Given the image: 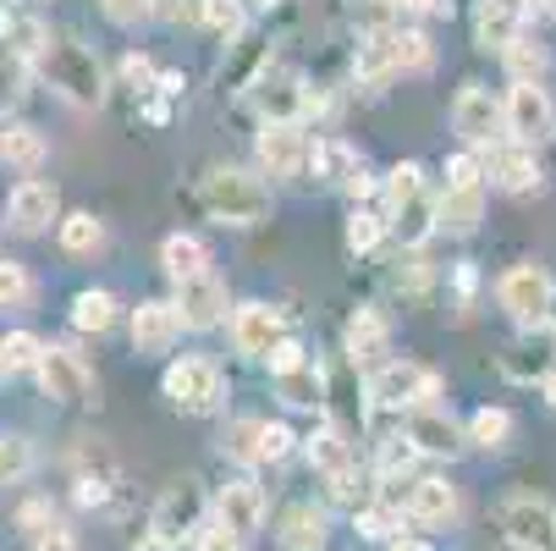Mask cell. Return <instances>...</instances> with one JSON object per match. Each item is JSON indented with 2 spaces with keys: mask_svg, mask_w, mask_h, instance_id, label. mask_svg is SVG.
I'll return each instance as SVG.
<instances>
[{
  "mask_svg": "<svg viewBox=\"0 0 556 551\" xmlns=\"http://www.w3.org/2000/svg\"><path fill=\"white\" fill-rule=\"evenodd\" d=\"M403 436L419 447V458H463L468 452V436H463V425L441 409V403H430V409H414L408 419H403Z\"/></svg>",
  "mask_w": 556,
  "mask_h": 551,
  "instance_id": "22",
  "label": "cell"
},
{
  "mask_svg": "<svg viewBox=\"0 0 556 551\" xmlns=\"http://www.w3.org/2000/svg\"><path fill=\"white\" fill-rule=\"evenodd\" d=\"M182 337V314L172 298H143L132 309V353L154 359V353H172V342Z\"/></svg>",
  "mask_w": 556,
  "mask_h": 551,
  "instance_id": "23",
  "label": "cell"
},
{
  "mask_svg": "<svg viewBox=\"0 0 556 551\" xmlns=\"http://www.w3.org/2000/svg\"><path fill=\"white\" fill-rule=\"evenodd\" d=\"M364 172V154L348 143V138H337V133H320L314 138V149H308V177L320 183V188H337V193H348V183Z\"/></svg>",
  "mask_w": 556,
  "mask_h": 551,
  "instance_id": "25",
  "label": "cell"
},
{
  "mask_svg": "<svg viewBox=\"0 0 556 551\" xmlns=\"http://www.w3.org/2000/svg\"><path fill=\"white\" fill-rule=\"evenodd\" d=\"M308 149H314L308 122H260L254 154H260V172L265 177H298V172H308Z\"/></svg>",
  "mask_w": 556,
  "mask_h": 551,
  "instance_id": "13",
  "label": "cell"
},
{
  "mask_svg": "<svg viewBox=\"0 0 556 551\" xmlns=\"http://www.w3.org/2000/svg\"><path fill=\"white\" fill-rule=\"evenodd\" d=\"M204 524H210V497H204L199 480H177V486H166L161 502L149 508V535L161 540V546H172V551L193 546Z\"/></svg>",
  "mask_w": 556,
  "mask_h": 551,
  "instance_id": "7",
  "label": "cell"
},
{
  "mask_svg": "<svg viewBox=\"0 0 556 551\" xmlns=\"http://www.w3.org/2000/svg\"><path fill=\"white\" fill-rule=\"evenodd\" d=\"M496 303H502V314H507L518 331L534 337V331L551 326V314H556V281L540 265H513L496 281Z\"/></svg>",
  "mask_w": 556,
  "mask_h": 551,
  "instance_id": "6",
  "label": "cell"
},
{
  "mask_svg": "<svg viewBox=\"0 0 556 551\" xmlns=\"http://www.w3.org/2000/svg\"><path fill=\"white\" fill-rule=\"evenodd\" d=\"M369 403L375 409H391V414H414V409H430L441 398V375L419 359H386L375 375H369Z\"/></svg>",
  "mask_w": 556,
  "mask_h": 551,
  "instance_id": "5",
  "label": "cell"
},
{
  "mask_svg": "<svg viewBox=\"0 0 556 551\" xmlns=\"http://www.w3.org/2000/svg\"><path fill=\"white\" fill-rule=\"evenodd\" d=\"M50 524H55V508H50L45 497H34V502H23V513H17V529H23L28 540H34L39 529H50Z\"/></svg>",
  "mask_w": 556,
  "mask_h": 551,
  "instance_id": "51",
  "label": "cell"
},
{
  "mask_svg": "<svg viewBox=\"0 0 556 551\" xmlns=\"http://www.w3.org/2000/svg\"><path fill=\"white\" fill-rule=\"evenodd\" d=\"M287 337H292V331H287V321H281L276 303L249 298V303L231 309V348L243 353V359H270Z\"/></svg>",
  "mask_w": 556,
  "mask_h": 551,
  "instance_id": "14",
  "label": "cell"
},
{
  "mask_svg": "<svg viewBox=\"0 0 556 551\" xmlns=\"http://www.w3.org/2000/svg\"><path fill=\"white\" fill-rule=\"evenodd\" d=\"M435 215L446 238H473L485 221V188H441L435 193Z\"/></svg>",
  "mask_w": 556,
  "mask_h": 551,
  "instance_id": "30",
  "label": "cell"
},
{
  "mask_svg": "<svg viewBox=\"0 0 556 551\" xmlns=\"http://www.w3.org/2000/svg\"><path fill=\"white\" fill-rule=\"evenodd\" d=\"M308 77L303 72H292V66H270L260 84H254V111H260V122H308Z\"/></svg>",
  "mask_w": 556,
  "mask_h": 551,
  "instance_id": "15",
  "label": "cell"
},
{
  "mask_svg": "<svg viewBox=\"0 0 556 551\" xmlns=\"http://www.w3.org/2000/svg\"><path fill=\"white\" fill-rule=\"evenodd\" d=\"M396 12H403V23L408 17H452V0H391Z\"/></svg>",
  "mask_w": 556,
  "mask_h": 551,
  "instance_id": "54",
  "label": "cell"
},
{
  "mask_svg": "<svg viewBox=\"0 0 556 551\" xmlns=\"http://www.w3.org/2000/svg\"><path fill=\"white\" fill-rule=\"evenodd\" d=\"M172 303L182 314V331H215V326H226V309H231L226 281L215 271H204L193 281H177V298Z\"/></svg>",
  "mask_w": 556,
  "mask_h": 551,
  "instance_id": "21",
  "label": "cell"
},
{
  "mask_svg": "<svg viewBox=\"0 0 556 551\" xmlns=\"http://www.w3.org/2000/svg\"><path fill=\"white\" fill-rule=\"evenodd\" d=\"M34 72L45 77V84L77 105V111H100L105 95H111V77H105V61L84 45V39H72V34H50L45 50L34 55Z\"/></svg>",
  "mask_w": 556,
  "mask_h": 551,
  "instance_id": "2",
  "label": "cell"
},
{
  "mask_svg": "<svg viewBox=\"0 0 556 551\" xmlns=\"http://www.w3.org/2000/svg\"><path fill=\"white\" fill-rule=\"evenodd\" d=\"M161 17L172 28H188V23H199V0H161Z\"/></svg>",
  "mask_w": 556,
  "mask_h": 551,
  "instance_id": "56",
  "label": "cell"
},
{
  "mask_svg": "<svg viewBox=\"0 0 556 551\" xmlns=\"http://www.w3.org/2000/svg\"><path fill=\"white\" fill-rule=\"evenodd\" d=\"M414 468H419V447H414L403 430L375 441V480H380V486H391V480H403V486H408V480H419Z\"/></svg>",
  "mask_w": 556,
  "mask_h": 551,
  "instance_id": "34",
  "label": "cell"
},
{
  "mask_svg": "<svg viewBox=\"0 0 556 551\" xmlns=\"http://www.w3.org/2000/svg\"><path fill=\"white\" fill-rule=\"evenodd\" d=\"M132 551H172V546H161V540H154V535H143V540H138Z\"/></svg>",
  "mask_w": 556,
  "mask_h": 551,
  "instance_id": "61",
  "label": "cell"
},
{
  "mask_svg": "<svg viewBox=\"0 0 556 551\" xmlns=\"http://www.w3.org/2000/svg\"><path fill=\"white\" fill-rule=\"evenodd\" d=\"M348 254H375L386 238H391V226H386V210H375V204H353L348 210Z\"/></svg>",
  "mask_w": 556,
  "mask_h": 551,
  "instance_id": "38",
  "label": "cell"
},
{
  "mask_svg": "<svg viewBox=\"0 0 556 551\" xmlns=\"http://www.w3.org/2000/svg\"><path fill=\"white\" fill-rule=\"evenodd\" d=\"M28 298H34L28 265L23 260H0V314H7V309H28Z\"/></svg>",
  "mask_w": 556,
  "mask_h": 551,
  "instance_id": "46",
  "label": "cell"
},
{
  "mask_svg": "<svg viewBox=\"0 0 556 551\" xmlns=\"http://www.w3.org/2000/svg\"><path fill=\"white\" fill-rule=\"evenodd\" d=\"M540 398H545V403H551V409H556V364H551V375H545V380H540Z\"/></svg>",
  "mask_w": 556,
  "mask_h": 551,
  "instance_id": "60",
  "label": "cell"
},
{
  "mask_svg": "<svg viewBox=\"0 0 556 551\" xmlns=\"http://www.w3.org/2000/svg\"><path fill=\"white\" fill-rule=\"evenodd\" d=\"M72 486H77L72 497L84 502V508H105L116 497L122 468H116V458H111L105 441H77L72 447Z\"/></svg>",
  "mask_w": 556,
  "mask_h": 551,
  "instance_id": "17",
  "label": "cell"
},
{
  "mask_svg": "<svg viewBox=\"0 0 556 551\" xmlns=\"http://www.w3.org/2000/svg\"><path fill=\"white\" fill-rule=\"evenodd\" d=\"M161 391H166V403H172L177 414H188V419H210V414L226 409V375H220V364L204 359V353L172 359L166 375H161Z\"/></svg>",
  "mask_w": 556,
  "mask_h": 551,
  "instance_id": "4",
  "label": "cell"
},
{
  "mask_svg": "<svg viewBox=\"0 0 556 551\" xmlns=\"http://www.w3.org/2000/svg\"><path fill=\"white\" fill-rule=\"evenodd\" d=\"M0 375H7V359H0Z\"/></svg>",
  "mask_w": 556,
  "mask_h": 551,
  "instance_id": "63",
  "label": "cell"
},
{
  "mask_svg": "<svg viewBox=\"0 0 556 551\" xmlns=\"http://www.w3.org/2000/svg\"><path fill=\"white\" fill-rule=\"evenodd\" d=\"M0 359H7V375L39 370V359H45V342H39L34 331H7V337H0Z\"/></svg>",
  "mask_w": 556,
  "mask_h": 551,
  "instance_id": "45",
  "label": "cell"
},
{
  "mask_svg": "<svg viewBox=\"0 0 556 551\" xmlns=\"http://www.w3.org/2000/svg\"><path fill=\"white\" fill-rule=\"evenodd\" d=\"M210 513L231 529V535H260L265 529V518H270V502H265V486L254 480V475H243V480H226L215 497H210Z\"/></svg>",
  "mask_w": 556,
  "mask_h": 551,
  "instance_id": "19",
  "label": "cell"
},
{
  "mask_svg": "<svg viewBox=\"0 0 556 551\" xmlns=\"http://www.w3.org/2000/svg\"><path fill=\"white\" fill-rule=\"evenodd\" d=\"M34 468V441L17 430H0V486H17Z\"/></svg>",
  "mask_w": 556,
  "mask_h": 551,
  "instance_id": "44",
  "label": "cell"
},
{
  "mask_svg": "<svg viewBox=\"0 0 556 551\" xmlns=\"http://www.w3.org/2000/svg\"><path fill=\"white\" fill-rule=\"evenodd\" d=\"M161 89H166V95H182V89H177V77H172V72L161 77ZM149 122H166V100H149Z\"/></svg>",
  "mask_w": 556,
  "mask_h": 551,
  "instance_id": "59",
  "label": "cell"
},
{
  "mask_svg": "<svg viewBox=\"0 0 556 551\" xmlns=\"http://www.w3.org/2000/svg\"><path fill=\"white\" fill-rule=\"evenodd\" d=\"M502 66H507V77H513V84H540V77H545V66H551V55H545V45H540V39L518 34V39L502 50Z\"/></svg>",
  "mask_w": 556,
  "mask_h": 551,
  "instance_id": "40",
  "label": "cell"
},
{
  "mask_svg": "<svg viewBox=\"0 0 556 551\" xmlns=\"http://www.w3.org/2000/svg\"><path fill=\"white\" fill-rule=\"evenodd\" d=\"M276 398H281L292 414H326V409H331V380H326V370L314 364V359H303L298 370L276 375Z\"/></svg>",
  "mask_w": 556,
  "mask_h": 551,
  "instance_id": "27",
  "label": "cell"
},
{
  "mask_svg": "<svg viewBox=\"0 0 556 551\" xmlns=\"http://www.w3.org/2000/svg\"><path fill=\"white\" fill-rule=\"evenodd\" d=\"M116 314H122V303H116V292H105V287H84L72 298V309H66V321L84 331V337H105L111 326H116Z\"/></svg>",
  "mask_w": 556,
  "mask_h": 551,
  "instance_id": "32",
  "label": "cell"
},
{
  "mask_svg": "<svg viewBox=\"0 0 556 551\" xmlns=\"http://www.w3.org/2000/svg\"><path fill=\"white\" fill-rule=\"evenodd\" d=\"M452 133L480 154V149H491V143H502L507 138V111H502V100L485 89V84H463L457 95H452Z\"/></svg>",
  "mask_w": 556,
  "mask_h": 551,
  "instance_id": "10",
  "label": "cell"
},
{
  "mask_svg": "<svg viewBox=\"0 0 556 551\" xmlns=\"http://www.w3.org/2000/svg\"><path fill=\"white\" fill-rule=\"evenodd\" d=\"M386 551H435V546H430V540H419V535H408V529H403V535H391V540H386Z\"/></svg>",
  "mask_w": 556,
  "mask_h": 551,
  "instance_id": "58",
  "label": "cell"
},
{
  "mask_svg": "<svg viewBox=\"0 0 556 551\" xmlns=\"http://www.w3.org/2000/svg\"><path fill=\"white\" fill-rule=\"evenodd\" d=\"M342 353H348L353 370H369V375L391 359V326H386V314H380L375 303H358V309L348 314V326H342Z\"/></svg>",
  "mask_w": 556,
  "mask_h": 551,
  "instance_id": "20",
  "label": "cell"
},
{
  "mask_svg": "<svg viewBox=\"0 0 556 551\" xmlns=\"http://www.w3.org/2000/svg\"><path fill=\"white\" fill-rule=\"evenodd\" d=\"M100 12L116 23V28H138L149 17H161V0H100Z\"/></svg>",
  "mask_w": 556,
  "mask_h": 551,
  "instance_id": "47",
  "label": "cell"
},
{
  "mask_svg": "<svg viewBox=\"0 0 556 551\" xmlns=\"http://www.w3.org/2000/svg\"><path fill=\"white\" fill-rule=\"evenodd\" d=\"M375 193H380V177H375V172L364 166V172H358V177L348 183V199H353V204H369Z\"/></svg>",
  "mask_w": 556,
  "mask_h": 551,
  "instance_id": "57",
  "label": "cell"
},
{
  "mask_svg": "<svg viewBox=\"0 0 556 551\" xmlns=\"http://www.w3.org/2000/svg\"><path fill=\"white\" fill-rule=\"evenodd\" d=\"M260 7H281V0H260Z\"/></svg>",
  "mask_w": 556,
  "mask_h": 551,
  "instance_id": "62",
  "label": "cell"
},
{
  "mask_svg": "<svg viewBox=\"0 0 556 551\" xmlns=\"http://www.w3.org/2000/svg\"><path fill=\"white\" fill-rule=\"evenodd\" d=\"M161 271H166L172 281H193V276H204V271H210V249H204V238H193V231H172V238L161 243Z\"/></svg>",
  "mask_w": 556,
  "mask_h": 551,
  "instance_id": "33",
  "label": "cell"
},
{
  "mask_svg": "<svg viewBox=\"0 0 556 551\" xmlns=\"http://www.w3.org/2000/svg\"><path fill=\"white\" fill-rule=\"evenodd\" d=\"M199 28L231 45V39L249 34V7L243 0H199Z\"/></svg>",
  "mask_w": 556,
  "mask_h": 551,
  "instance_id": "39",
  "label": "cell"
},
{
  "mask_svg": "<svg viewBox=\"0 0 556 551\" xmlns=\"http://www.w3.org/2000/svg\"><path fill=\"white\" fill-rule=\"evenodd\" d=\"M518 17H523V28H545V23H556V0H518Z\"/></svg>",
  "mask_w": 556,
  "mask_h": 551,
  "instance_id": "55",
  "label": "cell"
},
{
  "mask_svg": "<svg viewBox=\"0 0 556 551\" xmlns=\"http://www.w3.org/2000/svg\"><path fill=\"white\" fill-rule=\"evenodd\" d=\"M39 386L50 403H66V409H94L100 403V380L94 370L84 364V353H72L61 342H45V359H39Z\"/></svg>",
  "mask_w": 556,
  "mask_h": 551,
  "instance_id": "8",
  "label": "cell"
},
{
  "mask_svg": "<svg viewBox=\"0 0 556 551\" xmlns=\"http://www.w3.org/2000/svg\"><path fill=\"white\" fill-rule=\"evenodd\" d=\"M55 238H61V249L66 254H100L105 249V221L94 215V210H66L61 215V226H55Z\"/></svg>",
  "mask_w": 556,
  "mask_h": 551,
  "instance_id": "35",
  "label": "cell"
},
{
  "mask_svg": "<svg viewBox=\"0 0 556 551\" xmlns=\"http://www.w3.org/2000/svg\"><path fill=\"white\" fill-rule=\"evenodd\" d=\"M463 436H468V447H480V452H502L507 436H513V414L496 409V403H485V409H473L463 419Z\"/></svg>",
  "mask_w": 556,
  "mask_h": 551,
  "instance_id": "37",
  "label": "cell"
},
{
  "mask_svg": "<svg viewBox=\"0 0 556 551\" xmlns=\"http://www.w3.org/2000/svg\"><path fill=\"white\" fill-rule=\"evenodd\" d=\"M391 39H396V72H403V77L435 66V45H430L425 28H414V23H391Z\"/></svg>",
  "mask_w": 556,
  "mask_h": 551,
  "instance_id": "41",
  "label": "cell"
},
{
  "mask_svg": "<svg viewBox=\"0 0 556 551\" xmlns=\"http://www.w3.org/2000/svg\"><path fill=\"white\" fill-rule=\"evenodd\" d=\"M7 221H12V231H23V238H39V231L61 226V188L50 177H23L7 193Z\"/></svg>",
  "mask_w": 556,
  "mask_h": 551,
  "instance_id": "18",
  "label": "cell"
},
{
  "mask_svg": "<svg viewBox=\"0 0 556 551\" xmlns=\"http://www.w3.org/2000/svg\"><path fill=\"white\" fill-rule=\"evenodd\" d=\"M34 551H77V529H72L66 518H55L50 529L34 535Z\"/></svg>",
  "mask_w": 556,
  "mask_h": 551,
  "instance_id": "52",
  "label": "cell"
},
{
  "mask_svg": "<svg viewBox=\"0 0 556 551\" xmlns=\"http://www.w3.org/2000/svg\"><path fill=\"white\" fill-rule=\"evenodd\" d=\"M193 551H243V535H231L215 513H210V524L199 529V540H193Z\"/></svg>",
  "mask_w": 556,
  "mask_h": 551,
  "instance_id": "49",
  "label": "cell"
},
{
  "mask_svg": "<svg viewBox=\"0 0 556 551\" xmlns=\"http://www.w3.org/2000/svg\"><path fill=\"white\" fill-rule=\"evenodd\" d=\"M408 524H425V529H446L457 524L463 502H457V486H446V475H419L408 480V502H403Z\"/></svg>",
  "mask_w": 556,
  "mask_h": 551,
  "instance_id": "24",
  "label": "cell"
},
{
  "mask_svg": "<svg viewBox=\"0 0 556 551\" xmlns=\"http://www.w3.org/2000/svg\"><path fill=\"white\" fill-rule=\"evenodd\" d=\"M303 359H308V348H303L298 337H287V342H281V348L265 359V364H270V380H276V375H287V370H298Z\"/></svg>",
  "mask_w": 556,
  "mask_h": 551,
  "instance_id": "53",
  "label": "cell"
},
{
  "mask_svg": "<svg viewBox=\"0 0 556 551\" xmlns=\"http://www.w3.org/2000/svg\"><path fill=\"white\" fill-rule=\"evenodd\" d=\"M28 77H34V61L17 55L12 45H0V122H7V111L28 95Z\"/></svg>",
  "mask_w": 556,
  "mask_h": 551,
  "instance_id": "43",
  "label": "cell"
},
{
  "mask_svg": "<svg viewBox=\"0 0 556 551\" xmlns=\"http://www.w3.org/2000/svg\"><path fill=\"white\" fill-rule=\"evenodd\" d=\"M496 529L513 551H556V502L518 491L496 508Z\"/></svg>",
  "mask_w": 556,
  "mask_h": 551,
  "instance_id": "9",
  "label": "cell"
},
{
  "mask_svg": "<svg viewBox=\"0 0 556 551\" xmlns=\"http://www.w3.org/2000/svg\"><path fill=\"white\" fill-rule=\"evenodd\" d=\"M260 447H265V419H260V414H237V419L226 425V436H220V452H226L231 463H243V468H260V463H265Z\"/></svg>",
  "mask_w": 556,
  "mask_h": 551,
  "instance_id": "36",
  "label": "cell"
},
{
  "mask_svg": "<svg viewBox=\"0 0 556 551\" xmlns=\"http://www.w3.org/2000/svg\"><path fill=\"white\" fill-rule=\"evenodd\" d=\"M276 540L281 551H326L331 540V513L314 508V502H287L276 513Z\"/></svg>",
  "mask_w": 556,
  "mask_h": 551,
  "instance_id": "26",
  "label": "cell"
},
{
  "mask_svg": "<svg viewBox=\"0 0 556 551\" xmlns=\"http://www.w3.org/2000/svg\"><path fill=\"white\" fill-rule=\"evenodd\" d=\"M276 66V39H270V28L265 34H243V39H231L226 45V61H220V89L226 95H254V84H260V77Z\"/></svg>",
  "mask_w": 556,
  "mask_h": 551,
  "instance_id": "16",
  "label": "cell"
},
{
  "mask_svg": "<svg viewBox=\"0 0 556 551\" xmlns=\"http://www.w3.org/2000/svg\"><path fill=\"white\" fill-rule=\"evenodd\" d=\"M435 193L430 188V172L419 161H396L386 177H380V210H386V226L391 238L403 243L408 254H419L435 231H441V215H435Z\"/></svg>",
  "mask_w": 556,
  "mask_h": 551,
  "instance_id": "1",
  "label": "cell"
},
{
  "mask_svg": "<svg viewBox=\"0 0 556 551\" xmlns=\"http://www.w3.org/2000/svg\"><path fill=\"white\" fill-rule=\"evenodd\" d=\"M441 177H446L441 188H485V166H480V154H473V149L452 154V161H446V172H441Z\"/></svg>",
  "mask_w": 556,
  "mask_h": 551,
  "instance_id": "48",
  "label": "cell"
},
{
  "mask_svg": "<svg viewBox=\"0 0 556 551\" xmlns=\"http://www.w3.org/2000/svg\"><path fill=\"white\" fill-rule=\"evenodd\" d=\"M518 34H523L518 0H480V7H473V45H480L485 55H491V50L502 55Z\"/></svg>",
  "mask_w": 556,
  "mask_h": 551,
  "instance_id": "29",
  "label": "cell"
},
{
  "mask_svg": "<svg viewBox=\"0 0 556 551\" xmlns=\"http://www.w3.org/2000/svg\"><path fill=\"white\" fill-rule=\"evenodd\" d=\"M199 204L220 226H260L270 221V183L243 166H210L199 183Z\"/></svg>",
  "mask_w": 556,
  "mask_h": 551,
  "instance_id": "3",
  "label": "cell"
},
{
  "mask_svg": "<svg viewBox=\"0 0 556 551\" xmlns=\"http://www.w3.org/2000/svg\"><path fill=\"white\" fill-rule=\"evenodd\" d=\"M391 287H396V298L403 303H425L430 298V287H435V271L419 260V254H396V265H391Z\"/></svg>",
  "mask_w": 556,
  "mask_h": 551,
  "instance_id": "42",
  "label": "cell"
},
{
  "mask_svg": "<svg viewBox=\"0 0 556 551\" xmlns=\"http://www.w3.org/2000/svg\"><path fill=\"white\" fill-rule=\"evenodd\" d=\"M502 111H507V138L513 143L540 149V143L556 138V100L545 95V84H507Z\"/></svg>",
  "mask_w": 556,
  "mask_h": 551,
  "instance_id": "11",
  "label": "cell"
},
{
  "mask_svg": "<svg viewBox=\"0 0 556 551\" xmlns=\"http://www.w3.org/2000/svg\"><path fill=\"white\" fill-rule=\"evenodd\" d=\"M353 77L364 89H386L391 77H403L396 72V39H391V23L386 28H369L364 39H358V50H353Z\"/></svg>",
  "mask_w": 556,
  "mask_h": 551,
  "instance_id": "28",
  "label": "cell"
},
{
  "mask_svg": "<svg viewBox=\"0 0 556 551\" xmlns=\"http://www.w3.org/2000/svg\"><path fill=\"white\" fill-rule=\"evenodd\" d=\"M480 166H485V188H496V193L523 199V193H540V188H545V172H540V161H534L529 143L502 138V143L480 149Z\"/></svg>",
  "mask_w": 556,
  "mask_h": 551,
  "instance_id": "12",
  "label": "cell"
},
{
  "mask_svg": "<svg viewBox=\"0 0 556 551\" xmlns=\"http://www.w3.org/2000/svg\"><path fill=\"white\" fill-rule=\"evenodd\" d=\"M45 154H50V143H45V133L34 122H0V161H7V166L39 172Z\"/></svg>",
  "mask_w": 556,
  "mask_h": 551,
  "instance_id": "31",
  "label": "cell"
},
{
  "mask_svg": "<svg viewBox=\"0 0 556 551\" xmlns=\"http://www.w3.org/2000/svg\"><path fill=\"white\" fill-rule=\"evenodd\" d=\"M551 331H556V314H551Z\"/></svg>",
  "mask_w": 556,
  "mask_h": 551,
  "instance_id": "64",
  "label": "cell"
},
{
  "mask_svg": "<svg viewBox=\"0 0 556 551\" xmlns=\"http://www.w3.org/2000/svg\"><path fill=\"white\" fill-rule=\"evenodd\" d=\"M292 447H303V441H298L281 419H265V447H260V458H265V463H281Z\"/></svg>",
  "mask_w": 556,
  "mask_h": 551,
  "instance_id": "50",
  "label": "cell"
}]
</instances>
